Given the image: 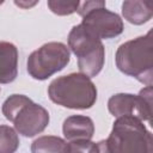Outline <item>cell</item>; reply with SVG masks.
I'll use <instances>...</instances> for the list:
<instances>
[{
	"label": "cell",
	"mask_w": 153,
	"mask_h": 153,
	"mask_svg": "<svg viewBox=\"0 0 153 153\" xmlns=\"http://www.w3.org/2000/svg\"><path fill=\"white\" fill-rule=\"evenodd\" d=\"M38 1H39V0H14V4H16V6H18L19 8L29 10V8L35 7V6L38 4Z\"/></svg>",
	"instance_id": "cell-18"
},
{
	"label": "cell",
	"mask_w": 153,
	"mask_h": 153,
	"mask_svg": "<svg viewBox=\"0 0 153 153\" xmlns=\"http://www.w3.org/2000/svg\"><path fill=\"white\" fill-rule=\"evenodd\" d=\"M123 18L134 25H142L153 17V0H124Z\"/></svg>",
	"instance_id": "cell-11"
},
{
	"label": "cell",
	"mask_w": 153,
	"mask_h": 153,
	"mask_svg": "<svg viewBox=\"0 0 153 153\" xmlns=\"http://www.w3.org/2000/svg\"><path fill=\"white\" fill-rule=\"evenodd\" d=\"M4 1H5V0H0V5H2V4H4Z\"/></svg>",
	"instance_id": "cell-19"
},
{
	"label": "cell",
	"mask_w": 153,
	"mask_h": 153,
	"mask_svg": "<svg viewBox=\"0 0 153 153\" xmlns=\"http://www.w3.org/2000/svg\"><path fill=\"white\" fill-rule=\"evenodd\" d=\"M19 146L17 131L8 126H0V153L16 152Z\"/></svg>",
	"instance_id": "cell-14"
},
{
	"label": "cell",
	"mask_w": 153,
	"mask_h": 153,
	"mask_svg": "<svg viewBox=\"0 0 153 153\" xmlns=\"http://www.w3.org/2000/svg\"><path fill=\"white\" fill-rule=\"evenodd\" d=\"M71 59L69 49L61 42H49L30 54L27 72L36 80H45L63 69Z\"/></svg>",
	"instance_id": "cell-5"
},
{
	"label": "cell",
	"mask_w": 153,
	"mask_h": 153,
	"mask_svg": "<svg viewBox=\"0 0 153 153\" xmlns=\"http://www.w3.org/2000/svg\"><path fill=\"white\" fill-rule=\"evenodd\" d=\"M62 131L68 141L78 139L91 140L94 134V124L88 116L73 115L65 120Z\"/></svg>",
	"instance_id": "cell-10"
},
{
	"label": "cell",
	"mask_w": 153,
	"mask_h": 153,
	"mask_svg": "<svg viewBox=\"0 0 153 153\" xmlns=\"http://www.w3.org/2000/svg\"><path fill=\"white\" fill-rule=\"evenodd\" d=\"M97 145L99 152L149 153L153 151V137L140 118L126 115L116 117L109 137Z\"/></svg>",
	"instance_id": "cell-1"
},
{
	"label": "cell",
	"mask_w": 153,
	"mask_h": 153,
	"mask_svg": "<svg viewBox=\"0 0 153 153\" xmlns=\"http://www.w3.org/2000/svg\"><path fill=\"white\" fill-rule=\"evenodd\" d=\"M102 7H105V0H80L79 6L76 8V13L80 17H84L91 11Z\"/></svg>",
	"instance_id": "cell-17"
},
{
	"label": "cell",
	"mask_w": 153,
	"mask_h": 153,
	"mask_svg": "<svg viewBox=\"0 0 153 153\" xmlns=\"http://www.w3.org/2000/svg\"><path fill=\"white\" fill-rule=\"evenodd\" d=\"M31 152H54V153H68V142L59 136H41L36 139L31 145Z\"/></svg>",
	"instance_id": "cell-12"
},
{
	"label": "cell",
	"mask_w": 153,
	"mask_h": 153,
	"mask_svg": "<svg viewBox=\"0 0 153 153\" xmlns=\"http://www.w3.org/2000/svg\"><path fill=\"white\" fill-rule=\"evenodd\" d=\"M17 133L26 137H32L42 133L49 124V112L33 102L25 105L13 120Z\"/></svg>",
	"instance_id": "cell-8"
},
{
	"label": "cell",
	"mask_w": 153,
	"mask_h": 153,
	"mask_svg": "<svg viewBox=\"0 0 153 153\" xmlns=\"http://www.w3.org/2000/svg\"><path fill=\"white\" fill-rule=\"evenodd\" d=\"M69 152H99L97 142H92L87 139H78L68 142V153Z\"/></svg>",
	"instance_id": "cell-16"
},
{
	"label": "cell",
	"mask_w": 153,
	"mask_h": 153,
	"mask_svg": "<svg viewBox=\"0 0 153 153\" xmlns=\"http://www.w3.org/2000/svg\"><path fill=\"white\" fill-rule=\"evenodd\" d=\"M117 68L146 86H152L153 80V42L152 31L145 36L121 44L116 51Z\"/></svg>",
	"instance_id": "cell-2"
},
{
	"label": "cell",
	"mask_w": 153,
	"mask_h": 153,
	"mask_svg": "<svg viewBox=\"0 0 153 153\" xmlns=\"http://www.w3.org/2000/svg\"><path fill=\"white\" fill-rule=\"evenodd\" d=\"M108 109L115 117L131 115L141 121L152 123V86L143 87L137 96L117 93L110 97Z\"/></svg>",
	"instance_id": "cell-6"
},
{
	"label": "cell",
	"mask_w": 153,
	"mask_h": 153,
	"mask_svg": "<svg viewBox=\"0 0 153 153\" xmlns=\"http://www.w3.org/2000/svg\"><path fill=\"white\" fill-rule=\"evenodd\" d=\"M32 100L23 94H12L2 104V114L6 117V120L13 122V120L16 118V116L18 115V112L29 103H31Z\"/></svg>",
	"instance_id": "cell-13"
},
{
	"label": "cell",
	"mask_w": 153,
	"mask_h": 153,
	"mask_svg": "<svg viewBox=\"0 0 153 153\" xmlns=\"http://www.w3.org/2000/svg\"><path fill=\"white\" fill-rule=\"evenodd\" d=\"M48 96L57 105L85 110L97 100V88L91 78L82 73H71L53 80L48 87Z\"/></svg>",
	"instance_id": "cell-3"
},
{
	"label": "cell",
	"mask_w": 153,
	"mask_h": 153,
	"mask_svg": "<svg viewBox=\"0 0 153 153\" xmlns=\"http://www.w3.org/2000/svg\"><path fill=\"white\" fill-rule=\"evenodd\" d=\"M82 18L81 24L100 39L114 38L123 32V22L121 17L105 7L93 10Z\"/></svg>",
	"instance_id": "cell-7"
},
{
	"label": "cell",
	"mask_w": 153,
	"mask_h": 153,
	"mask_svg": "<svg viewBox=\"0 0 153 153\" xmlns=\"http://www.w3.org/2000/svg\"><path fill=\"white\" fill-rule=\"evenodd\" d=\"M68 47L78 57L80 73L92 78L102 71L105 59L104 45L102 39L84 24L72 27L68 35Z\"/></svg>",
	"instance_id": "cell-4"
},
{
	"label": "cell",
	"mask_w": 153,
	"mask_h": 153,
	"mask_svg": "<svg viewBox=\"0 0 153 153\" xmlns=\"http://www.w3.org/2000/svg\"><path fill=\"white\" fill-rule=\"evenodd\" d=\"M18 74V49L13 43L0 42V84L12 82Z\"/></svg>",
	"instance_id": "cell-9"
},
{
	"label": "cell",
	"mask_w": 153,
	"mask_h": 153,
	"mask_svg": "<svg viewBox=\"0 0 153 153\" xmlns=\"http://www.w3.org/2000/svg\"><path fill=\"white\" fill-rule=\"evenodd\" d=\"M80 0H48L49 10L57 16H69L76 12Z\"/></svg>",
	"instance_id": "cell-15"
}]
</instances>
